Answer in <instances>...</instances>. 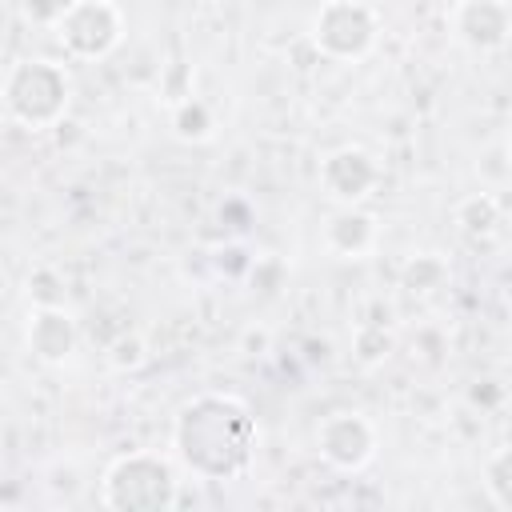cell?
I'll use <instances>...</instances> for the list:
<instances>
[{
	"label": "cell",
	"instance_id": "cell-5",
	"mask_svg": "<svg viewBox=\"0 0 512 512\" xmlns=\"http://www.w3.org/2000/svg\"><path fill=\"white\" fill-rule=\"evenodd\" d=\"M52 28L72 60H100L124 40V12L116 0H68Z\"/></svg>",
	"mask_w": 512,
	"mask_h": 512
},
{
	"label": "cell",
	"instance_id": "cell-12",
	"mask_svg": "<svg viewBox=\"0 0 512 512\" xmlns=\"http://www.w3.org/2000/svg\"><path fill=\"white\" fill-rule=\"evenodd\" d=\"M212 128H216V116H212V108H208L204 100H196V96H180V100L172 104V132H176L180 140L200 144V140L212 136Z\"/></svg>",
	"mask_w": 512,
	"mask_h": 512
},
{
	"label": "cell",
	"instance_id": "cell-6",
	"mask_svg": "<svg viewBox=\"0 0 512 512\" xmlns=\"http://www.w3.org/2000/svg\"><path fill=\"white\" fill-rule=\"evenodd\" d=\"M320 456L340 472H360L376 456V428L364 412H332L316 428Z\"/></svg>",
	"mask_w": 512,
	"mask_h": 512
},
{
	"label": "cell",
	"instance_id": "cell-4",
	"mask_svg": "<svg viewBox=\"0 0 512 512\" xmlns=\"http://www.w3.org/2000/svg\"><path fill=\"white\" fill-rule=\"evenodd\" d=\"M380 16L364 0H324L312 16V44L328 60H364L376 48Z\"/></svg>",
	"mask_w": 512,
	"mask_h": 512
},
{
	"label": "cell",
	"instance_id": "cell-10",
	"mask_svg": "<svg viewBox=\"0 0 512 512\" xmlns=\"http://www.w3.org/2000/svg\"><path fill=\"white\" fill-rule=\"evenodd\" d=\"M376 236H380V224L372 212H356L352 204L344 212H336L324 228V244L336 252V256H364L376 248Z\"/></svg>",
	"mask_w": 512,
	"mask_h": 512
},
{
	"label": "cell",
	"instance_id": "cell-14",
	"mask_svg": "<svg viewBox=\"0 0 512 512\" xmlns=\"http://www.w3.org/2000/svg\"><path fill=\"white\" fill-rule=\"evenodd\" d=\"M444 276H448V264H444L440 256L424 252V256H412V260H408V268H404V288H408V292H432V288L444 284Z\"/></svg>",
	"mask_w": 512,
	"mask_h": 512
},
{
	"label": "cell",
	"instance_id": "cell-2",
	"mask_svg": "<svg viewBox=\"0 0 512 512\" xmlns=\"http://www.w3.org/2000/svg\"><path fill=\"white\" fill-rule=\"evenodd\" d=\"M0 100L16 124L28 132L56 128L72 104V76L56 60H16L0 84Z\"/></svg>",
	"mask_w": 512,
	"mask_h": 512
},
{
	"label": "cell",
	"instance_id": "cell-7",
	"mask_svg": "<svg viewBox=\"0 0 512 512\" xmlns=\"http://www.w3.org/2000/svg\"><path fill=\"white\" fill-rule=\"evenodd\" d=\"M452 36L472 52H500L508 44V0H456L448 12Z\"/></svg>",
	"mask_w": 512,
	"mask_h": 512
},
{
	"label": "cell",
	"instance_id": "cell-9",
	"mask_svg": "<svg viewBox=\"0 0 512 512\" xmlns=\"http://www.w3.org/2000/svg\"><path fill=\"white\" fill-rule=\"evenodd\" d=\"M28 348L40 364H64L76 352V320L60 304H36L28 316Z\"/></svg>",
	"mask_w": 512,
	"mask_h": 512
},
{
	"label": "cell",
	"instance_id": "cell-1",
	"mask_svg": "<svg viewBox=\"0 0 512 512\" xmlns=\"http://www.w3.org/2000/svg\"><path fill=\"white\" fill-rule=\"evenodd\" d=\"M172 444L192 476L228 480L248 468L256 448V424L240 396L200 392L180 408L172 424Z\"/></svg>",
	"mask_w": 512,
	"mask_h": 512
},
{
	"label": "cell",
	"instance_id": "cell-3",
	"mask_svg": "<svg viewBox=\"0 0 512 512\" xmlns=\"http://www.w3.org/2000/svg\"><path fill=\"white\" fill-rule=\"evenodd\" d=\"M100 500L116 512H160L176 504V472L152 452H124L108 464Z\"/></svg>",
	"mask_w": 512,
	"mask_h": 512
},
{
	"label": "cell",
	"instance_id": "cell-8",
	"mask_svg": "<svg viewBox=\"0 0 512 512\" xmlns=\"http://www.w3.org/2000/svg\"><path fill=\"white\" fill-rule=\"evenodd\" d=\"M376 184H380V164L372 152H364L356 144H344L320 160V188L336 204H356V200L372 196Z\"/></svg>",
	"mask_w": 512,
	"mask_h": 512
},
{
	"label": "cell",
	"instance_id": "cell-11",
	"mask_svg": "<svg viewBox=\"0 0 512 512\" xmlns=\"http://www.w3.org/2000/svg\"><path fill=\"white\" fill-rule=\"evenodd\" d=\"M456 224H460V236L468 244H496L504 236V204L500 196L492 192H476L468 200L456 204Z\"/></svg>",
	"mask_w": 512,
	"mask_h": 512
},
{
	"label": "cell",
	"instance_id": "cell-15",
	"mask_svg": "<svg viewBox=\"0 0 512 512\" xmlns=\"http://www.w3.org/2000/svg\"><path fill=\"white\" fill-rule=\"evenodd\" d=\"M144 340L140 336H120L116 344H112V352H108V360H112V368H140L144 364Z\"/></svg>",
	"mask_w": 512,
	"mask_h": 512
},
{
	"label": "cell",
	"instance_id": "cell-13",
	"mask_svg": "<svg viewBox=\"0 0 512 512\" xmlns=\"http://www.w3.org/2000/svg\"><path fill=\"white\" fill-rule=\"evenodd\" d=\"M484 492L500 512H512V448H496L484 464Z\"/></svg>",
	"mask_w": 512,
	"mask_h": 512
}]
</instances>
